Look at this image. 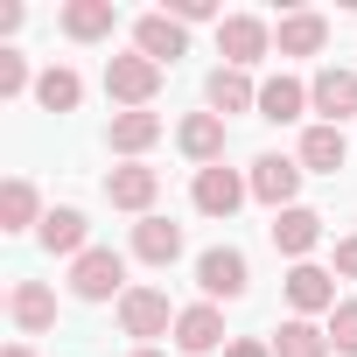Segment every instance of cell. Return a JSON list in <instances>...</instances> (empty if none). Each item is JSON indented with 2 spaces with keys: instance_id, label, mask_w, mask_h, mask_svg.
<instances>
[{
  "instance_id": "6da1fadb",
  "label": "cell",
  "mask_w": 357,
  "mask_h": 357,
  "mask_svg": "<svg viewBox=\"0 0 357 357\" xmlns=\"http://www.w3.org/2000/svg\"><path fill=\"white\" fill-rule=\"evenodd\" d=\"M63 287H70V301H112L119 308V294L133 287L126 280V252H112V245H91V252H77L70 259V273H63Z\"/></svg>"
},
{
  "instance_id": "7a4b0ae2",
  "label": "cell",
  "mask_w": 357,
  "mask_h": 357,
  "mask_svg": "<svg viewBox=\"0 0 357 357\" xmlns=\"http://www.w3.org/2000/svg\"><path fill=\"white\" fill-rule=\"evenodd\" d=\"M161 84H168V70H161V63H147L140 50H126V56H105V98H112L119 112H154Z\"/></svg>"
},
{
  "instance_id": "3957f363",
  "label": "cell",
  "mask_w": 357,
  "mask_h": 357,
  "mask_svg": "<svg viewBox=\"0 0 357 357\" xmlns=\"http://www.w3.org/2000/svg\"><path fill=\"white\" fill-rule=\"evenodd\" d=\"M175 308L168 287H126L119 294V336H133V350H154V336H175Z\"/></svg>"
},
{
  "instance_id": "277c9868",
  "label": "cell",
  "mask_w": 357,
  "mask_h": 357,
  "mask_svg": "<svg viewBox=\"0 0 357 357\" xmlns=\"http://www.w3.org/2000/svg\"><path fill=\"white\" fill-rule=\"evenodd\" d=\"M197 287H204V301H245L252 294V259L238 252V245H211V252H197Z\"/></svg>"
},
{
  "instance_id": "5b68a950",
  "label": "cell",
  "mask_w": 357,
  "mask_h": 357,
  "mask_svg": "<svg viewBox=\"0 0 357 357\" xmlns=\"http://www.w3.org/2000/svg\"><path fill=\"white\" fill-rule=\"evenodd\" d=\"M218 56H225L231 70L266 63V56H273V22H266V15H225V22H218Z\"/></svg>"
},
{
  "instance_id": "8992f818",
  "label": "cell",
  "mask_w": 357,
  "mask_h": 357,
  "mask_svg": "<svg viewBox=\"0 0 357 357\" xmlns=\"http://www.w3.org/2000/svg\"><path fill=\"white\" fill-rule=\"evenodd\" d=\"M301 161L294 154H252V168H245V183H252V197L266 204V211H294L301 204Z\"/></svg>"
},
{
  "instance_id": "52a82bcc",
  "label": "cell",
  "mask_w": 357,
  "mask_h": 357,
  "mask_svg": "<svg viewBox=\"0 0 357 357\" xmlns=\"http://www.w3.org/2000/svg\"><path fill=\"white\" fill-rule=\"evenodd\" d=\"M245 197H252L245 168H225V161H218V168H197V183H190V204H197L204 218H225V225L245 211Z\"/></svg>"
},
{
  "instance_id": "ba28073f",
  "label": "cell",
  "mask_w": 357,
  "mask_h": 357,
  "mask_svg": "<svg viewBox=\"0 0 357 357\" xmlns=\"http://www.w3.org/2000/svg\"><path fill=\"white\" fill-rule=\"evenodd\" d=\"M308 112H315L322 126L357 119V70H350V63H322V70L308 77Z\"/></svg>"
},
{
  "instance_id": "9c48e42d",
  "label": "cell",
  "mask_w": 357,
  "mask_h": 357,
  "mask_svg": "<svg viewBox=\"0 0 357 357\" xmlns=\"http://www.w3.org/2000/svg\"><path fill=\"white\" fill-rule=\"evenodd\" d=\"M154 197H161V168H147V161H119V168L105 175V204L126 211L133 225L154 218Z\"/></svg>"
},
{
  "instance_id": "30bf717a",
  "label": "cell",
  "mask_w": 357,
  "mask_h": 357,
  "mask_svg": "<svg viewBox=\"0 0 357 357\" xmlns=\"http://www.w3.org/2000/svg\"><path fill=\"white\" fill-rule=\"evenodd\" d=\"M322 231H329V218H322V211H308V204L273 211V225H266V238H273V252H280L287 266H301V259L322 245Z\"/></svg>"
},
{
  "instance_id": "8fae6325",
  "label": "cell",
  "mask_w": 357,
  "mask_h": 357,
  "mask_svg": "<svg viewBox=\"0 0 357 357\" xmlns=\"http://www.w3.org/2000/svg\"><path fill=\"white\" fill-rule=\"evenodd\" d=\"M231 336H225V308L218 301H190L175 315V357H218Z\"/></svg>"
},
{
  "instance_id": "7c38bea8",
  "label": "cell",
  "mask_w": 357,
  "mask_h": 357,
  "mask_svg": "<svg viewBox=\"0 0 357 357\" xmlns=\"http://www.w3.org/2000/svg\"><path fill=\"white\" fill-rule=\"evenodd\" d=\"M8 322H15V336H50L56 329V287L50 280H8Z\"/></svg>"
},
{
  "instance_id": "4fadbf2b",
  "label": "cell",
  "mask_w": 357,
  "mask_h": 357,
  "mask_svg": "<svg viewBox=\"0 0 357 357\" xmlns=\"http://www.w3.org/2000/svg\"><path fill=\"white\" fill-rule=\"evenodd\" d=\"M133 50L147 56V63H175V56H190V29L175 22L168 8H154V15H133Z\"/></svg>"
},
{
  "instance_id": "5bb4252c",
  "label": "cell",
  "mask_w": 357,
  "mask_h": 357,
  "mask_svg": "<svg viewBox=\"0 0 357 357\" xmlns=\"http://www.w3.org/2000/svg\"><path fill=\"white\" fill-rule=\"evenodd\" d=\"M280 287H287V308H294V315H308V322H315V315H329V308L343 301V294H336V273H329V266H315V259L287 266V280H280Z\"/></svg>"
},
{
  "instance_id": "9a60e30c",
  "label": "cell",
  "mask_w": 357,
  "mask_h": 357,
  "mask_svg": "<svg viewBox=\"0 0 357 357\" xmlns=\"http://www.w3.org/2000/svg\"><path fill=\"white\" fill-rule=\"evenodd\" d=\"M175 147L190 154V168H218L225 147H231V126L218 112H183V126H175Z\"/></svg>"
},
{
  "instance_id": "2e32d148",
  "label": "cell",
  "mask_w": 357,
  "mask_h": 357,
  "mask_svg": "<svg viewBox=\"0 0 357 357\" xmlns=\"http://www.w3.org/2000/svg\"><path fill=\"white\" fill-rule=\"evenodd\" d=\"M329 50V15L315 8H287L273 22V56H322Z\"/></svg>"
},
{
  "instance_id": "e0dca14e",
  "label": "cell",
  "mask_w": 357,
  "mask_h": 357,
  "mask_svg": "<svg viewBox=\"0 0 357 357\" xmlns=\"http://www.w3.org/2000/svg\"><path fill=\"white\" fill-rule=\"evenodd\" d=\"M204 112H218V119H231V112H259V77L218 63V70L204 77Z\"/></svg>"
},
{
  "instance_id": "ac0fdd59",
  "label": "cell",
  "mask_w": 357,
  "mask_h": 357,
  "mask_svg": "<svg viewBox=\"0 0 357 357\" xmlns=\"http://www.w3.org/2000/svg\"><path fill=\"white\" fill-rule=\"evenodd\" d=\"M36 245H43L50 259H77V252H91V218H84L77 204H50V218H43Z\"/></svg>"
},
{
  "instance_id": "d6986e66",
  "label": "cell",
  "mask_w": 357,
  "mask_h": 357,
  "mask_svg": "<svg viewBox=\"0 0 357 357\" xmlns=\"http://www.w3.org/2000/svg\"><path fill=\"white\" fill-rule=\"evenodd\" d=\"M56 29H63L70 43H112V36H119V8H112V0H63V8H56Z\"/></svg>"
},
{
  "instance_id": "ffe728a7",
  "label": "cell",
  "mask_w": 357,
  "mask_h": 357,
  "mask_svg": "<svg viewBox=\"0 0 357 357\" xmlns=\"http://www.w3.org/2000/svg\"><path fill=\"white\" fill-rule=\"evenodd\" d=\"M126 252L140 259V266H175V259H183V225H175V218H140L133 225V238H126Z\"/></svg>"
},
{
  "instance_id": "44dd1931",
  "label": "cell",
  "mask_w": 357,
  "mask_h": 357,
  "mask_svg": "<svg viewBox=\"0 0 357 357\" xmlns=\"http://www.w3.org/2000/svg\"><path fill=\"white\" fill-rule=\"evenodd\" d=\"M43 190L29 183V175H8V183H0V231L8 238H22V231H43Z\"/></svg>"
},
{
  "instance_id": "7402d4cb",
  "label": "cell",
  "mask_w": 357,
  "mask_h": 357,
  "mask_svg": "<svg viewBox=\"0 0 357 357\" xmlns=\"http://www.w3.org/2000/svg\"><path fill=\"white\" fill-rule=\"evenodd\" d=\"M259 119H273V126H294V119H308V77H294V70H273V77H259Z\"/></svg>"
},
{
  "instance_id": "603a6c76",
  "label": "cell",
  "mask_w": 357,
  "mask_h": 357,
  "mask_svg": "<svg viewBox=\"0 0 357 357\" xmlns=\"http://www.w3.org/2000/svg\"><path fill=\"white\" fill-rule=\"evenodd\" d=\"M294 161H301L308 175H336V168L350 161V133L315 119V126H301V147H294Z\"/></svg>"
},
{
  "instance_id": "cb8c5ba5",
  "label": "cell",
  "mask_w": 357,
  "mask_h": 357,
  "mask_svg": "<svg viewBox=\"0 0 357 357\" xmlns=\"http://www.w3.org/2000/svg\"><path fill=\"white\" fill-rule=\"evenodd\" d=\"M161 133H168V126H161V112H112L105 147H112V154H126V161H140V154H147Z\"/></svg>"
},
{
  "instance_id": "d4e9b609",
  "label": "cell",
  "mask_w": 357,
  "mask_h": 357,
  "mask_svg": "<svg viewBox=\"0 0 357 357\" xmlns=\"http://www.w3.org/2000/svg\"><path fill=\"white\" fill-rule=\"evenodd\" d=\"M273 357H336V350H329V329H322V322L287 315V322L273 329Z\"/></svg>"
},
{
  "instance_id": "484cf974",
  "label": "cell",
  "mask_w": 357,
  "mask_h": 357,
  "mask_svg": "<svg viewBox=\"0 0 357 357\" xmlns=\"http://www.w3.org/2000/svg\"><path fill=\"white\" fill-rule=\"evenodd\" d=\"M36 105H43V112H77V105H84V77H77L70 63H50V70L36 77Z\"/></svg>"
},
{
  "instance_id": "4316f807",
  "label": "cell",
  "mask_w": 357,
  "mask_h": 357,
  "mask_svg": "<svg viewBox=\"0 0 357 357\" xmlns=\"http://www.w3.org/2000/svg\"><path fill=\"white\" fill-rule=\"evenodd\" d=\"M322 329H329V350H336V357H357V294H343Z\"/></svg>"
},
{
  "instance_id": "83f0119b",
  "label": "cell",
  "mask_w": 357,
  "mask_h": 357,
  "mask_svg": "<svg viewBox=\"0 0 357 357\" xmlns=\"http://www.w3.org/2000/svg\"><path fill=\"white\" fill-rule=\"evenodd\" d=\"M36 77H43V70H29V56H22L15 43H0V98H22V91H36Z\"/></svg>"
},
{
  "instance_id": "f1b7e54d",
  "label": "cell",
  "mask_w": 357,
  "mask_h": 357,
  "mask_svg": "<svg viewBox=\"0 0 357 357\" xmlns=\"http://www.w3.org/2000/svg\"><path fill=\"white\" fill-rule=\"evenodd\" d=\"M168 15L183 22V29H197V22H225V8H218V0H168Z\"/></svg>"
},
{
  "instance_id": "f546056e",
  "label": "cell",
  "mask_w": 357,
  "mask_h": 357,
  "mask_svg": "<svg viewBox=\"0 0 357 357\" xmlns=\"http://www.w3.org/2000/svg\"><path fill=\"white\" fill-rule=\"evenodd\" d=\"M329 273H336V280H357V231H343V238H336V252H329Z\"/></svg>"
},
{
  "instance_id": "4dcf8cb0",
  "label": "cell",
  "mask_w": 357,
  "mask_h": 357,
  "mask_svg": "<svg viewBox=\"0 0 357 357\" xmlns=\"http://www.w3.org/2000/svg\"><path fill=\"white\" fill-rule=\"evenodd\" d=\"M225 357H273V336H231Z\"/></svg>"
},
{
  "instance_id": "1f68e13d",
  "label": "cell",
  "mask_w": 357,
  "mask_h": 357,
  "mask_svg": "<svg viewBox=\"0 0 357 357\" xmlns=\"http://www.w3.org/2000/svg\"><path fill=\"white\" fill-rule=\"evenodd\" d=\"M22 22H29V8H22V0H0V36L15 43V36H22Z\"/></svg>"
},
{
  "instance_id": "d6a6232c",
  "label": "cell",
  "mask_w": 357,
  "mask_h": 357,
  "mask_svg": "<svg viewBox=\"0 0 357 357\" xmlns=\"http://www.w3.org/2000/svg\"><path fill=\"white\" fill-rule=\"evenodd\" d=\"M0 357H43V350H36L29 336H15V343H8V350H0Z\"/></svg>"
},
{
  "instance_id": "836d02e7",
  "label": "cell",
  "mask_w": 357,
  "mask_h": 357,
  "mask_svg": "<svg viewBox=\"0 0 357 357\" xmlns=\"http://www.w3.org/2000/svg\"><path fill=\"white\" fill-rule=\"evenodd\" d=\"M133 357H168V350H133Z\"/></svg>"
}]
</instances>
